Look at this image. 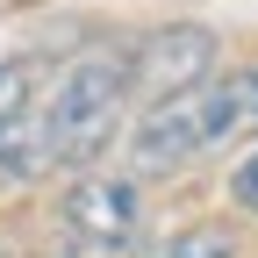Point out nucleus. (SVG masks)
I'll return each instance as SVG.
<instances>
[{"instance_id": "obj_1", "label": "nucleus", "mask_w": 258, "mask_h": 258, "mask_svg": "<svg viewBox=\"0 0 258 258\" xmlns=\"http://www.w3.org/2000/svg\"><path fill=\"white\" fill-rule=\"evenodd\" d=\"M122 93H129V64L122 57H79L72 72L57 79L50 93V137H57V165H86L115 144V122H122Z\"/></svg>"}, {"instance_id": "obj_2", "label": "nucleus", "mask_w": 258, "mask_h": 258, "mask_svg": "<svg viewBox=\"0 0 258 258\" xmlns=\"http://www.w3.org/2000/svg\"><path fill=\"white\" fill-rule=\"evenodd\" d=\"M208 151V79L201 86H179V93H158V108L137 122V137H129V158H137V172H172L186 158Z\"/></svg>"}, {"instance_id": "obj_3", "label": "nucleus", "mask_w": 258, "mask_h": 258, "mask_svg": "<svg viewBox=\"0 0 258 258\" xmlns=\"http://www.w3.org/2000/svg\"><path fill=\"white\" fill-rule=\"evenodd\" d=\"M208 72H215V29H201V22H165V29H151V36L137 43V57H129V79H137L144 93L201 86Z\"/></svg>"}, {"instance_id": "obj_4", "label": "nucleus", "mask_w": 258, "mask_h": 258, "mask_svg": "<svg viewBox=\"0 0 258 258\" xmlns=\"http://www.w3.org/2000/svg\"><path fill=\"white\" fill-rule=\"evenodd\" d=\"M137 215H144V201H137L129 179H79L64 194V222H72L86 244H108V251L137 237Z\"/></svg>"}, {"instance_id": "obj_5", "label": "nucleus", "mask_w": 258, "mask_h": 258, "mask_svg": "<svg viewBox=\"0 0 258 258\" xmlns=\"http://www.w3.org/2000/svg\"><path fill=\"white\" fill-rule=\"evenodd\" d=\"M237 137H258V64L208 79V151L237 144Z\"/></svg>"}, {"instance_id": "obj_6", "label": "nucleus", "mask_w": 258, "mask_h": 258, "mask_svg": "<svg viewBox=\"0 0 258 258\" xmlns=\"http://www.w3.org/2000/svg\"><path fill=\"white\" fill-rule=\"evenodd\" d=\"M57 165V137H50V115H0V172L8 179H43Z\"/></svg>"}, {"instance_id": "obj_7", "label": "nucleus", "mask_w": 258, "mask_h": 258, "mask_svg": "<svg viewBox=\"0 0 258 258\" xmlns=\"http://www.w3.org/2000/svg\"><path fill=\"white\" fill-rule=\"evenodd\" d=\"M158 258H237V244L222 237V230H186L179 244H165Z\"/></svg>"}, {"instance_id": "obj_8", "label": "nucleus", "mask_w": 258, "mask_h": 258, "mask_svg": "<svg viewBox=\"0 0 258 258\" xmlns=\"http://www.w3.org/2000/svg\"><path fill=\"white\" fill-rule=\"evenodd\" d=\"M230 201H237L244 215H258V151H251V158H244V165L230 172Z\"/></svg>"}, {"instance_id": "obj_9", "label": "nucleus", "mask_w": 258, "mask_h": 258, "mask_svg": "<svg viewBox=\"0 0 258 258\" xmlns=\"http://www.w3.org/2000/svg\"><path fill=\"white\" fill-rule=\"evenodd\" d=\"M15 108H29V72L22 64H0V115H15Z\"/></svg>"}]
</instances>
